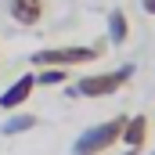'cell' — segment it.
Masks as SVG:
<instances>
[{"mask_svg": "<svg viewBox=\"0 0 155 155\" xmlns=\"http://www.w3.org/2000/svg\"><path fill=\"white\" fill-rule=\"evenodd\" d=\"M130 152H141L144 148V141H148V116H134L126 119V126H123V137H119Z\"/></svg>", "mask_w": 155, "mask_h": 155, "instance_id": "6", "label": "cell"}, {"mask_svg": "<svg viewBox=\"0 0 155 155\" xmlns=\"http://www.w3.org/2000/svg\"><path fill=\"white\" fill-rule=\"evenodd\" d=\"M108 40H112L116 47H123V43L130 40V22H126V11H123V7H112V11H108Z\"/></svg>", "mask_w": 155, "mask_h": 155, "instance_id": "7", "label": "cell"}, {"mask_svg": "<svg viewBox=\"0 0 155 155\" xmlns=\"http://www.w3.org/2000/svg\"><path fill=\"white\" fill-rule=\"evenodd\" d=\"M126 119L130 116H112V119H105V123H97V126H87L76 137V144H72V155H105L112 144H119Z\"/></svg>", "mask_w": 155, "mask_h": 155, "instance_id": "3", "label": "cell"}, {"mask_svg": "<svg viewBox=\"0 0 155 155\" xmlns=\"http://www.w3.org/2000/svg\"><path fill=\"white\" fill-rule=\"evenodd\" d=\"M36 123H40V119H36V116H29V112H15V116H7L4 123H0V134H4V137H15V134H29Z\"/></svg>", "mask_w": 155, "mask_h": 155, "instance_id": "8", "label": "cell"}, {"mask_svg": "<svg viewBox=\"0 0 155 155\" xmlns=\"http://www.w3.org/2000/svg\"><path fill=\"white\" fill-rule=\"evenodd\" d=\"M33 90H36V72H25V76H18L4 94H0V108L4 112H18L29 97H33Z\"/></svg>", "mask_w": 155, "mask_h": 155, "instance_id": "4", "label": "cell"}, {"mask_svg": "<svg viewBox=\"0 0 155 155\" xmlns=\"http://www.w3.org/2000/svg\"><path fill=\"white\" fill-rule=\"evenodd\" d=\"M134 79V65H123L116 72H90V76H79L76 83L65 87L69 97H112L116 90H123L126 83Z\"/></svg>", "mask_w": 155, "mask_h": 155, "instance_id": "1", "label": "cell"}, {"mask_svg": "<svg viewBox=\"0 0 155 155\" xmlns=\"http://www.w3.org/2000/svg\"><path fill=\"white\" fill-rule=\"evenodd\" d=\"M141 11L144 15H155V0H141Z\"/></svg>", "mask_w": 155, "mask_h": 155, "instance_id": "10", "label": "cell"}, {"mask_svg": "<svg viewBox=\"0 0 155 155\" xmlns=\"http://www.w3.org/2000/svg\"><path fill=\"white\" fill-rule=\"evenodd\" d=\"M126 155H137V152H130V148H126Z\"/></svg>", "mask_w": 155, "mask_h": 155, "instance_id": "11", "label": "cell"}, {"mask_svg": "<svg viewBox=\"0 0 155 155\" xmlns=\"http://www.w3.org/2000/svg\"><path fill=\"white\" fill-rule=\"evenodd\" d=\"M43 11H47L43 0H7V15L18 25H36L40 18H43Z\"/></svg>", "mask_w": 155, "mask_h": 155, "instance_id": "5", "label": "cell"}, {"mask_svg": "<svg viewBox=\"0 0 155 155\" xmlns=\"http://www.w3.org/2000/svg\"><path fill=\"white\" fill-rule=\"evenodd\" d=\"M105 54V43H94V47H43L33 51V65L36 69H76V65H90Z\"/></svg>", "mask_w": 155, "mask_h": 155, "instance_id": "2", "label": "cell"}, {"mask_svg": "<svg viewBox=\"0 0 155 155\" xmlns=\"http://www.w3.org/2000/svg\"><path fill=\"white\" fill-rule=\"evenodd\" d=\"M69 79V69H40L36 72V87H61Z\"/></svg>", "mask_w": 155, "mask_h": 155, "instance_id": "9", "label": "cell"}]
</instances>
